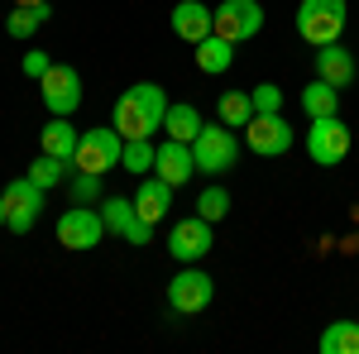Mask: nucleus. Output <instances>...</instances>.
Segmentation results:
<instances>
[{
    "label": "nucleus",
    "mask_w": 359,
    "mask_h": 354,
    "mask_svg": "<svg viewBox=\"0 0 359 354\" xmlns=\"http://www.w3.org/2000/svg\"><path fill=\"white\" fill-rule=\"evenodd\" d=\"M0 225H5V196H0Z\"/></svg>",
    "instance_id": "33"
},
{
    "label": "nucleus",
    "mask_w": 359,
    "mask_h": 354,
    "mask_svg": "<svg viewBox=\"0 0 359 354\" xmlns=\"http://www.w3.org/2000/svg\"><path fill=\"white\" fill-rule=\"evenodd\" d=\"M48 67H53V57H48V53H39V48H34V53H25V77H34V82H39Z\"/></svg>",
    "instance_id": "30"
},
{
    "label": "nucleus",
    "mask_w": 359,
    "mask_h": 354,
    "mask_svg": "<svg viewBox=\"0 0 359 354\" xmlns=\"http://www.w3.org/2000/svg\"><path fill=\"white\" fill-rule=\"evenodd\" d=\"M48 15H53V5H15L5 15V34L10 39H34L39 29L48 25Z\"/></svg>",
    "instance_id": "20"
},
{
    "label": "nucleus",
    "mask_w": 359,
    "mask_h": 354,
    "mask_svg": "<svg viewBox=\"0 0 359 354\" xmlns=\"http://www.w3.org/2000/svg\"><path fill=\"white\" fill-rule=\"evenodd\" d=\"M249 96H254V115H278L283 110V86H273V82H259Z\"/></svg>",
    "instance_id": "29"
},
{
    "label": "nucleus",
    "mask_w": 359,
    "mask_h": 354,
    "mask_svg": "<svg viewBox=\"0 0 359 354\" xmlns=\"http://www.w3.org/2000/svg\"><path fill=\"white\" fill-rule=\"evenodd\" d=\"M340 249H345V254H359V235H350V240H345Z\"/></svg>",
    "instance_id": "31"
},
{
    "label": "nucleus",
    "mask_w": 359,
    "mask_h": 354,
    "mask_svg": "<svg viewBox=\"0 0 359 354\" xmlns=\"http://www.w3.org/2000/svg\"><path fill=\"white\" fill-rule=\"evenodd\" d=\"M211 297H216L211 273L192 268V264L177 273V278H168V311H177V316H196V311H206Z\"/></svg>",
    "instance_id": "8"
},
{
    "label": "nucleus",
    "mask_w": 359,
    "mask_h": 354,
    "mask_svg": "<svg viewBox=\"0 0 359 354\" xmlns=\"http://www.w3.org/2000/svg\"><path fill=\"white\" fill-rule=\"evenodd\" d=\"M163 115H168V91L158 82H135L120 101H115L111 125L125 139H154L163 130Z\"/></svg>",
    "instance_id": "1"
},
{
    "label": "nucleus",
    "mask_w": 359,
    "mask_h": 354,
    "mask_svg": "<svg viewBox=\"0 0 359 354\" xmlns=\"http://www.w3.org/2000/svg\"><path fill=\"white\" fill-rule=\"evenodd\" d=\"M106 240V216H101V206H82V201H72L62 216H57V245L72 249V254H86V249H96Z\"/></svg>",
    "instance_id": "3"
},
{
    "label": "nucleus",
    "mask_w": 359,
    "mask_h": 354,
    "mask_svg": "<svg viewBox=\"0 0 359 354\" xmlns=\"http://www.w3.org/2000/svg\"><path fill=\"white\" fill-rule=\"evenodd\" d=\"M345 154H350V125H345L340 115L311 120V130H306V158L321 163V168H335Z\"/></svg>",
    "instance_id": "7"
},
{
    "label": "nucleus",
    "mask_w": 359,
    "mask_h": 354,
    "mask_svg": "<svg viewBox=\"0 0 359 354\" xmlns=\"http://www.w3.org/2000/svg\"><path fill=\"white\" fill-rule=\"evenodd\" d=\"M39 91H43L48 115H72V110L82 106V72L67 67V62H53V67L39 77Z\"/></svg>",
    "instance_id": "9"
},
{
    "label": "nucleus",
    "mask_w": 359,
    "mask_h": 354,
    "mask_svg": "<svg viewBox=\"0 0 359 354\" xmlns=\"http://www.w3.org/2000/svg\"><path fill=\"white\" fill-rule=\"evenodd\" d=\"M316 77L345 91V86L355 82V53H350L345 43H321V48H316Z\"/></svg>",
    "instance_id": "16"
},
{
    "label": "nucleus",
    "mask_w": 359,
    "mask_h": 354,
    "mask_svg": "<svg viewBox=\"0 0 359 354\" xmlns=\"http://www.w3.org/2000/svg\"><path fill=\"white\" fill-rule=\"evenodd\" d=\"M106 191H101V172H77L72 177V201H82V206H96Z\"/></svg>",
    "instance_id": "28"
},
{
    "label": "nucleus",
    "mask_w": 359,
    "mask_h": 354,
    "mask_svg": "<svg viewBox=\"0 0 359 354\" xmlns=\"http://www.w3.org/2000/svg\"><path fill=\"white\" fill-rule=\"evenodd\" d=\"M211 220L206 216H187L177 220L172 230H168V254L177 259V264H196V259H206L211 254Z\"/></svg>",
    "instance_id": "12"
},
{
    "label": "nucleus",
    "mask_w": 359,
    "mask_h": 354,
    "mask_svg": "<svg viewBox=\"0 0 359 354\" xmlns=\"http://www.w3.org/2000/svg\"><path fill=\"white\" fill-rule=\"evenodd\" d=\"M192 154H196V172L221 177L240 163V139L230 125H201V135L192 139Z\"/></svg>",
    "instance_id": "2"
},
{
    "label": "nucleus",
    "mask_w": 359,
    "mask_h": 354,
    "mask_svg": "<svg viewBox=\"0 0 359 354\" xmlns=\"http://www.w3.org/2000/svg\"><path fill=\"white\" fill-rule=\"evenodd\" d=\"M15 5H48V0H15Z\"/></svg>",
    "instance_id": "32"
},
{
    "label": "nucleus",
    "mask_w": 359,
    "mask_h": 354,
    "mask_svg": "<svg viewBox=\"0 0 359 354\" xmlns=\"http://www.w3.org/2000/svg\"><path fill=\"white\" fill-rule=\"evenodd\" d=\"M245 144L259 158H283V154L292 149V125L283 120V110H278V115H254L245 125Z\"/></svg>",
    "instance_id": "11"
},
{
    "label": "nucleus",
    "mask_w": 359,
    "mask_h": 354,
    "mask_svg": "<svg viewBox=\"0 0 359 354\" xmlns=\"http://www.w3.org/2000/svg\"><path fill=\"white\" fill-rule=\"evenodd\" d=\"M154 154H158V144H149V139H125L120 168H125V172H149V168H154Z\"/></svg>",
    "instance_id": "26"
},
{
    "label": "nucleus",
    "mask_w": 359,
    "mask_h": 354,
    "mask_svg": "<svg viewBox=\"0 0 359 354\" xmlns=\"http://www.w3.org/2000/svg\"><path fill=\"white\" fill-rule=\"evenodd\" d=\"M101 216H106V230L130 240V245H149L154 240V225L139 216V206L130 196H101Z\"/></svg>",
    "instance_id": "13"
},
{
    "label": "nucleus",
    "mask_w": 359,
    "mask_h": 354,
    "mask_svg": "<svg viewBox=\"0 0 359 354\" xmlns=\"http://www.w3.org/2000/svg\"><path fill=\"white\" fill-rule=\"evenodd\" d=\"M120 154H125V135L120 130H86L82 144H77V154H72V168L77 172H111V168H120Z\"/></svg>",
    "instance_id": "5"
},
{
    "label": "nucleus",
    "mask_w": 359,
    "mask_h": 354,
    "mask_svg": "<svg viewBox=\"0 0 359 354\" xmlns=\"http://www.w3.org/2000/svg\"><path fill=\"white\" fill-rule=\"evenodd\" d=\"M201 125H206V120H201V110L187 106V101H182V106H168V115H163L168 139H182V144H192V139L201 135Z\"/></svg>",
    "instance_id": "21"
},
{
    "label": "nucleus",
    "mask_w": 359,
    "mask_h": 354,
    "mask_svg": "<svg viewBox=\"0 0 359 354\" xmlns=\"http://www.w3.org/2000/svg\"><path fill=\"white\" fill-rule=\"evenodd\" d=\"M67 158H53V154H39L34 163H29V177L39 182V187L48 191V187H57V182H67Z\"/></svg>",
    "instance_id": "25"
},
{
    "label": "nucleus",
    "mask_w": 359,
    "mask_h": 354,
    "mask_svg": "<svg viewBox=\"0 0 359 354\" xmlns=\"http://www.w3.org/2000/svg\"><path fill=\"white\" fill-rule=\"evenodd\" d=\"M321 354H359V321H331L321 330Z\"/></svg>",
    "instance_id": "23"
},
{
    "label": "nucleus",
    "mask_w": 359,
    "mask_h": 354,
    "mask_svg": "<svg viewBox=\"0 0 359 354\" xmlns=\"http://www.w3.org/2000/svg\"><path fill=\"white\" fill-rule=\"evenodd\" d=\"M154 172H158L163 182H172V187L192 182V172H196L192 144H182V139H163V144H158V154H154Z\"/></svg>",
    "instance_id": "14"
},
{
    "label": "nucleus",
    "mask_w": 359,
    "mask_h": 354,
    "mask_svg": "<svg viewBox=\"0 0 359 354\" xmlns=\"http://www.w3.org/2000/svg\"><path fill=\"white\" fill-rule=\"evenodd\" d=\"M0 196H5V225H10L15 235H29V230L39 225V216H43V187L25 172V177H15Z\"/></svg>",
    "instance_id": "6"
},
{
    "label": "nucleus",
    "mask_w": 359,
    "mask_h": 354,
    "mask_svg": "<svg viewBox=\"0 0 359 354\" xmlns=\"http://www.w3.org/2000/svg\"><path fill=\"white\" fill-rule=\"evenodd\" d=\"M211 29H216L221 39H230V43H245V39H254V34L264 29V5H259V0H221Z\"/></svg>",
    "instance_id": "10"
},
{
    "label": "nucleus",
    "mask_w": 359,
    "mask_h": 354,
    "mask_svg": "<svg viewBox=\"0 0 359 354\" xmlns=\"http://www.w3.org/2000/svg\"><path fill=\"white\" fill-rule=\"evenodd\" d=\"M196 216H206L211 225L225 220V216H230V191H225V187H206L201 196H196Z\"/></svg>",
    "instance_id": "27"
},
{
    "label": "nucleus",
    "mask_w": 359,
    "mask_h": 354,
    "mask_svg": "<svg viewBox=\"0 0 359 354\" xmlns=\"http://www.w3.org/2000/svg\"><path fill=\"white\" fill-rule=\"evenodd\" d=\"M168 20H172V34H177L182 43H201V39L211 34V25H216V10H206L201 0H177Z\"/></svg>",
    "instance_id": "15"
},
{
    "label": "nucleus",
    "mask_w": 359,
    "mask_h": 354,
    "mask_svg": "<svg viewBox=\"0 0 359 354\" xmlns=\"http://www.w3.org/2000/svg\"><path fill=\"white\" fill-rule=\"evenodd\" d=\"M302 110H306V120H321V115H335L340 110V86H331V82H316L302 91Z\"/></svg>",
    "instance_id": "22"
},
{
    "label": "nucleus",
    "mask_w": 359,
    "mask_h": 354,
    "mask_svg": "<svg viewBox=\"0 0 359 354\" xmlns=\"http://www.w3.org/2000/svg\"><path fill=\"white\" fill-rule=\"evenodd\" d=\"M43 154H53V158H67L72 163V154H77V144H82V130H72L67 125V115H48V125H43Z\"/></svg>",
    "instance_id": "19"
},
{
    "label": "nucleus",
    "mask_w": 359,
    "mask_h": 354,
    "mask_svg": "<svg viewBox=\"0 0 359 354\" xmlns=\"http://www.w3.org/2000/svg\"><path fill=\"white\" fill-rule=\"evenodd\" d=\"M216 115H221V125H230V130H245L249 120H254V96L249 91H221Z\"/></svg>",
    "instance_id": "24"
},
{
    "label": "nucleus",
    "mask_w": 359,
    "mask_h": 354,
    "mask_svg": "<svg viewBox=\"0 0 359 354\" xmlns=\"http://www.w3.org/2000/svg\"><path fill=\"white\" fill-rule=\"evenodd\" d=\"M297 34L311 48L340 43V34H345V0H302L297 5Z\"/></svg>",
    "instance_id": "4"
},
{
    "label": "nucleus",
    "mask_w": 359,
    "mask_h": 354,
    "mask_svg": "<svg viewBox=\"0 0 359 354\" xmlns=\"http://www.w3.org/2000/svg\"><path fill=\"white\" fill-rule=\"evenodd\" d=\"M192 48H196V67H201L206 77H221V72H230V62H235V43L221 39L216 29H211L201 43H192Z\"/></svg>",
    "instance_id": "18"
},
{
    "label": "nucleus",
    "mask_w": 359,
    "mask_h": 354,
    "mask_svg": "<svg viewBox=\"0 0 359 354\" xmlns=\"http://www.w3.org/2000/svg\"><path fill=\"white\" fill-rule=\"evenodd\" d=\"M172 182H163V177H144L135 191V206H139V216L149 220V225H158V220L168 216V206H172Z\"/></svg>",
    "instance_id": "17"
}]
</instances>
